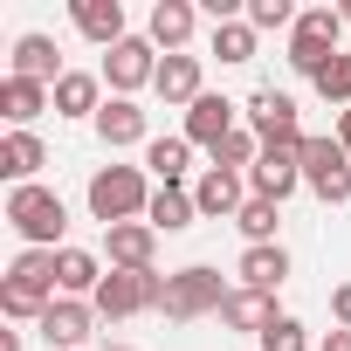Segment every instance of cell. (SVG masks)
<instances>
[{"label": "cell", "instance_id": "30", "mask_svg": "<svg viewBox=\"0 0 351 351\" xmlns=\"http://www.w3.org/2000/svg\"><path fill=\"white\" fill-rule=\"evenodd\" d=\"M255 158H262V138H255V131H234V138H221V152H214L221 172H241V165H255Z\"/></svg>", "mask_w": 351, "mask_h": 351}, {"label": "cell", "instance_id": "5", "mask_svg": "<svg viewBox=\"0 0 351 351\" xmlns=\"http://www.w3.org/2000/svg\"><path fill=\"white\" fill-rule=\"evenodd\" d=\"M90 303H97V317H110V324H117V317H138V310H158V303H165V276H158V269H110Z\"/></svg>", "mask_w": 351, "mask_h": 351}, {"label": "cell", "instance_id": "35", "mask_svg": "<svg viewBox=\"0 0 351 351\" xmlns=\"http://www.w3.org/2000/svg\"><path fill=\"white\" fill-rule=\"evenodd\" d=\"M317 351H351V330H324V344Z\"/></svg>", "mask_w": 351, "mask_h": 351}, {"label": "cell", "instance_id": "17", "mask_svg": "<svg viewBox=\"0 0 351 351\" xmlns=\"http://www.w3.org/2000/svg\"><path fill=\"white\" fill-rule=\"evenodd\" d=\"M97 138L117 152V145H145V110L131 104V97H110L104 110H97Z\"/></svg>", "mask_w": 351, "mask_h": 351}, {"label": "cell", "instance_id": "27", "mask_svg": "<svg viewBox=\"0 0 351 351\" xmlns=\"http://www.w3.org/2000/svg\"><path fill=\"white\" fill-rule=\"evenodd\" d=\"M104 104H97V76H83V69H69L62 83H56V117H97Z\"/></svg>", "mask_w": 351, "mask_h": 351}, {"label": "cell", "instance_id": "3", "mask_svg": "<svg viewBox=\"0 0 351 351\" xmlns=\"http://www.w3.org/2000/svg\"><path fill=\"white\" fill-rule=\"evenodd\" d=\"M8 228H14L28 248H62L69 207H62V193H49V186H14V193H8Z\"/></svg>", "mask_w": 351, "mask_h": 351}, {"label": "cell", "instance_id": "29", "mask_svg": "<svg viewBox=\"0 0 351 351\" xmlns=\"http://www.w3.org/2000/svg\"><path fill=\"white\" fill-rule=\"evenodd\" d=\"M214 56L221 62H255V28L248 21H214Z\"/></svg>", "mask_w": 351, "mask_h": 351}, {"label": "cell", "instance_id": "1", "mask_svg": "<svg viewBox=\"0 0 351 351\" xmlns=\"http://www.w3.org/2000/svg\"><path fill=\"white\" fill-rule=\"evenodd\" d=\"M49 303H56V248H21L14 269H8V282H0V310L42 324Z\"/></svg>", "mask_w": 351, "mask_h": 351}, {"label": "cell", "instance_id": "2", "mask_svg": "<svg viewBox=\"0 0 351 351\" xmlns=\"http://www.w3.org/2000/svg\"><path fill=\"white\" fill-rule=\"evenodd\" d=\"M337 35H344V14H337V8H310V14H296V28H289V69L317 83V76L344 56Z\"/></svg>", "mask_w": 351, "mask_h": 351}, {"label": "cell", "instance_id": "22", "mask_svg": "<svg viewBox=\"0 0 351 351\" xmlns=\"http://www.w3.org/2000/svg\"><path fill=\"white\" fill-rule=\"evenodd\" d=\"M76 28L90 35V42H104V49H117L124 42V8H117V0H76Z\"/></svg>", "mask_w": 351, "mask_h": 351}, {"label": "cell", "instance_id": "31", "mask_svg": "<svg viewBox=\"0 0 351 351\" xmlns=\"http://www.w3.org/2000/svg\"><path fill=\"white\" fill-rule=\"evenodd\" d=\"M317 97H324V104H337V110H351V49L317 76Z\"/></svg>", "mask_w": 351, "mask_h": 351}, {"label": "cell", "instance_id": "18", "mask_svg": "<svg viewBox=\"0 0 351 351\" xmlns=\"http://www.w3.org/2000/svg\"><path fill=\"white\" fill-rule=\"evenodd\" d=\"M42 138L35 131H8V138H0V172H8V180L14 186H35V172H42Z\"/></svg>", "mask_w": 351, "mask_h": 351}, {"label": "cell", "instance_id": "11", "mask_svg": "<svg viewBox=\"0 0 351 351\" xmlns=\"http://www.w3.org/2000/svg\"><path fill=\"white\" fill-rule=\"evenodd\" d=\"M90 324H97V303L56 296V303H49V317H42V337H49V351H76V344L90 337Z\"/></svg>", "mask_w": 351, "mask_h": 351}, {"label": "cell", "instance_id": "16", "mask_svg": "<svg viewBox=\"0 0 351 351\" xmlns=\"http://www.w3.org/2000/svg\"><path fill=\"white\" fill-rule=\"evenodd\" d=\"M49 104H56V90H49V83H28V76H8V83H0V117H8L14 131H21L28 117H42Z\"/></svg>", "mask_w": 351, "mask_h": 351}, {"label": "cell", "instance_id": "20", "mask_svg": "<svg viewBox=\"0 0 351 351\" xmlns=\"http://www.w3.org/2000/svg\"><path fill=\"white\" fill-rule=\"evenodd\" d=\"M186 42H193V8H186V0H158V8H152V49L180 56Z\"/></svg>", "mask_w": 351, "mask_h": 351}, {"label": "cell", "instance_id": "38", "mask_svg": "<svg viewBox=\"0 0 351 351\" xmlns=\"http://www.w3.org/2000/svg\"><path fill=\"white\" fill-rule=\"evenodd\" d=\"M104 351H131V344H104Z\"/></svg>", "mask_w": 351, "mask_h": 351}, {"label": "cell", "instance_id": "13", "mask_svg": "<svg viewBox=\"0 0 351 351\" xmlns=\"http://www.w3.org/2000/svg\"><path fill=\"white\" fill-rule=\"evenodd\" d=\"M180 138L221 152V138H234V104H228V97H200V104L186 110V131H180Z\"/></svg>", "mask_w": 351, "mask_h": 351}, {"label": "cell", "instance_id": "9", "mask_svg": "<svg viewBox=\"0 0 351 351\" xmlns=\"http://www.w3.org/2000/svg\"><path fill=\"white\" fill-rule=\"evenodd\" d=\"M104 83H110L117 97H131V90L158 83V56H152V35H124L117 49H104Z\"/></svg>", "mask_w": 351, "mask_h": 351}, {"label": "cell", "instance_id": "37", "mask_svg": "<svg viewBox=\"0 0 351 351\" xmlns=\"http://www.w3.org/2000/svg\"><path fill=\"white\" fill-rule=\"evenodd\" d=\"M337 14H344V21H351V0H344V8H337Z\"/></svg>", "mask_w": 351, "mask_h": 351}, {"label": "cell", "instance_id": "19", "mask_svg": "<svg viewBox=\"0 0 351 351\" xmlns=\"http://www.w3.org/2000/svg\"><path fill=\"white\" fill-rule=\"evenodd\" d=\"M158 97L193 110V104L207 97V90H200V56H165V62H158Z\"/></svg>", "mask_w": 351, "mask_h": 351}, {"label": "cell", "instance_id": "24", "mask_svg": "<svg viewBox=\"0 0 351 351\" xmlns=\"http://www.w3.org/2000/svg\"><path fill=\"white\" fill-rule=\"evenodd\" d=\"M289 276V255L269 241V248H248L241 255V289H262V296H276V282Z\"/></svg>", "mask_w": 351, "mask_h": 351}, {"label": "cell", "instance_id": "25", "mask_svg": "<svg viewBox=\"0 0 351 351\" xmlns=\"http://www.w3.org/2000/svg\"><path fill=\"white\" fill-rule=\"evenodd\" d=\"M221 324H234V330H269L276 324V296H262V289H234L228 296V310H221Z\"/></svg>", "mask_w": 351, "mask_h": 351}, {"label": "cell", "instance_id": "34", "mask_svg": "<svg viewBox=\"0 0 351 351\" xmlns=\"http://www.w3.org/2000/svg\"><path fill=\"white\" fill-rule=\"evenodd\" d=\"M330 317H337V330H351V282L330 289Z\"/></svg>", "mask_w": 351, "mask_h": 351}, {"label": "cell", "instance_id": "28", "mask_svg": "<svg viewBox=\"0 0 351 351\" xmlns=\"http://www.w3.org/2000/svg\"><path fill=\"white\" fill-rule=\"evenodd\" d=\"M276 221H282V207H276V200H255V193H248V207L234 214V228L248 234V248H269V241H276Z\"/></svg>", "mask_w": 351, "mask_h": 351}, {"label": "cell", "instance_id": "26", "mask_svg": "<svg viewBox=\"0 0 351 351\" xmlns=\"http://www.w3.org/2000/svg\"><path fill=\"white\" fill-rule=\"evenodd\" d=\"M186 158H193L186 138H152V145H145V165L158 172V186H180V180H186Z\"/></svg>", "mask_w": 351, "mask_h": 351}, {"label": "cell", "instance_id": "32", "mask_svg": "<svg viewBox=\"0 0 351 351\" xmlns=\"http://www.w3.org/2000/svg\"><path fill=\"white\" fill-rule=\"evenodd\" d=\"M262 351H310V337H303L296 317H276V324L262 330Z\"/></svg>", "mask_w": 351, "mask_h": 351}, {"label": "cell", "instance_id": "36", "mask_svg": "<svg viewBox=\"0 0 351 351\" xmlns=\"http://www.w3.org/2000/svg\"><path fill=\"white\" fill-rule=\"evenodd\" d=\"M337 145L351 152V110H337Z\"/></svg>", "mask_w": 351, "mask_h": 351}, {"label": "cell", "instance_id": "7", "mask_svg": "<svg viewBox=\"0 0 351 351\" xmlns=\"http://www.w3.org/2000/svg\"><path fill=\"white\" fill-rule=\"evenodd\" d=\"M228 296H234V289H228L214 269L193 262V269H180V276H165V303H158V310H165L172 324H193V317H207V310H228Z\"/></svg>", "mask_w": 351, "mask_h": 351}, {"label": "cell", "instance_id": "15", "mask_svg": "<svg viewBox=\"0 0 351 351\" xmlns=\"http://www.w3.org/2000/svg\"><path fill=\"white\" fill-rule=\"evenodd\" d=\"M14 76H28V83H49V90H56L69 69H62V56H56V42H49V35H21V42H14Z\"/></svg>", "mask_w": 351, "mask_h": 351}, {"label": "cell", "instance_id": "33", "mask_svg": "<svg viewBox=\"0 0 351 351\" xmlns=\"http://www.w3.org/2000/svg\"><path fill=\"white\" fill-rule=\"evenodd\" d=\"M248 28H296L289 0H248Z\"/></svg>", "mask_w": 351, "mask_h": 351}, {"label": "cell", "instance_id": "14", "mask_svg": "<svg viewBox=\"0 0 351 351\" xmlns=\"http://www.w3.org/2000/svg\"><path fill=\"white\" fill-rule=\"evenodd\" d=\"M193 207L200 214H214V221H234L248 200H241V172H221V165H207L200 172V186H193Z\"/></svg>", "mask_w": 351, "mask_h": 351}, {"label": "cell", "instance_id": "21", "mask_svg": "<svg viewBox=\"0 0 351 351\" xmlns=\"http://www.w3.org/2000/svg\"><path fill=\"white\" fill-rule=\"evenodd\" d=\"M97 282H104V269L90 248H56V289L62 296H97Z\"/></svg>", "mask_w": 351, "mask_h": 351}, {"label": "cell", "instance_id": "4", "mask_svg": "<svg viewBox=\"0 0 351 351\" xmlns=\"http://www.w3.org/2000/svg\"><path fill=\"white\" fill-rule=\"evenodd\" d=\"M152 193H145V172L138 165H104L97 180H90V214L104 228H124V221H145Z\"/></svg>", "mask_w": 351, "mask_h": 351}, {"label": "cell", "instance_id": "6", "mask_svg": "<svg viewBox=\"0 0 351 351\" xmlns=\"http://www.w3.org/2000/svg\"><path fill=\"white\" fill-rule=\"evenodd\" d=\"M303 186L324 200V207H344L351 200V152L337 138H303Z\"/></svg>", "mask_w": 351, "mask_h": 351}, {"label": "cell", "instance_id": "12", "mask_svg": "<svg viewBox=\"0 0 351 351\" xmlns=\"http://www.w3.org/2000/svg\"><path fill=\"white\" fill-rule=\"evenodd\" d=\"M104 248H110V269H152V255H158V228H152V221L104 228Z\"/></svg>", "mask_w": 351, "mask_h": 351}, {"label": "cell", "instance_id": "23", "mask_svg": "<svg viewBox=\"0 0 351 351\" xmlns=\"http://www.w3.org/2000/svg\"><path fill=\"white\" fill-rule=\"evenodd\" d=\"M193 214H200V207H193V193H186V186H158V193H152V207H145V221H152L158 234L193 228Z\"/></svg>", "mask_w": 351, "mask_h": 351}, {"label": "cell", "instance_id": "10", "mask_svg": "<svg viewBox=\"0 0 351 351\" xmlns=\"http://www.w3.org/2000/svg\"><path fill=\"white\" fill-rule=\"evenodd\" d=\"M248 186H255V200H289L296 186H303V158L296 152H262L255 165H248Z\"/></svg>", "mask_w": 351, "mask_h": 351}, {"label": "cell", "instance_id": "8", "mask_svg": "<svg viewBox=\"0 0 351 351\" xmlns=\"http://www.w3.org/2000/svg\"><path fill=\"white\" fill-rule=\"evenodd\" d=\"M248 124H255L262 152H303V124H296V97H282V90H255V97H248Z\"/></svg>", "mask_w": 351, "mask_h": 351}]
</instances>
